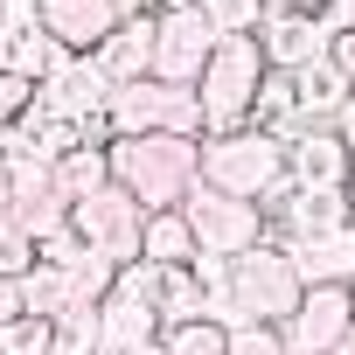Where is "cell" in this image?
<instances>
[{
  "label": "cell",
  "mask_w": 355,
  "mask_h": 355,
  "mask_svg": "<svg viewBox=\"0 0 355 355\" xmlns=\"http://www.w3.org/2000/svg\"><path fill=\"white\" fill-rule=\"evenodd\" d=\"M279 334L293 355H334L341 341H355V286H306L300 313Z\"/></svg>",
  "instance_id": "cell-8"
},
{
  "label": "cell",
  "mask_w": 355,
  "mask_h": 355,
  "mask_svg": "<svg viewBox=\"0 0 355 355\" xmlns=\"http://www.w3.org/2000/svg\"><path fill=\"white\" fill-rule=\"evenodd\" d=\"M146 15H167V8H202V0H139Z\"/></svg>",
  "instance_id": "cell-39"
},
{
  "label": "cell",
  "mask_w": 355,
  "mask_h": 355,
  "mask_svg": "<svg viewBox=\"0 0 355 355\" xmlns=\"http://www.w3.org/2000/svg\"><path fill=\"white\" fill-rule=\"evenodd\" d=\"M251 125H258V132H279V139H300V132H306V125H300V91H293L286 70L265 77V91H258V105H251Z\"/></svg>",
  "instance_id": "cell-22"
},
{
  "label": "cell",
  "mask_w": 355,
  "mask_h": 355,
  "mask_svg": "<svg viewBox=\"0 0 355 355\" xmlns=\"http://www.w3.org/2000/svg\"><path fill=\"white\" fill-rule=\"evenodd\" d=\"M265 77H272V63H265L258 35H223L216 56H209V70H202V84H196L202 125H209L202 139L244 132V125H251V105H258V91H265Z\"/></svg>",
  "instance_id": "cell-4"
},
{
  "label": "cell",
  "mask_w": 355,
  "mask_h": 355,
  "mask_svg": "<svg viewBox=\"0 0 355 355\" xmlns=\"http://www.w3.org/2000/svg\"><path fill=\"white\" fill-rule=\"evenodd\" d=\"M112 182L146 209H182L189 189L202 182V139H182V132H139V139H112Z\"/></svg>",
  "instance_id": "cell-1"
},
{
  "label": "cell",
  "mask_w": 355,
  "mask_h": 355,
  "mask_svg": "<svg viewBox=\"0 0 355 355\" xmlns=\"http://www.w3.org/2000/svg\"><path fill=\"white\" fill-rule=\"evenodd\" d=\"M0 223H8V174H0Z\"/></svg>",
  "instance_id": "cell-40"
},
{
  "label": "cell",
  "mask_w": 355,
  "mask_h": 355,
  "mask_svg": "<svg viewBox=\"0 0 355 355\" xmlns=\"http://www.w3.org/2000/svg\"><path fill=\"white\" fill-rule=\"evenodd\" d=\"M21 300H28V313H35V320H63V313L77 306V272H70V265H42V258H35V265L21 272Z\"/></svg>",
  "instance_id": "cell-20"
},
{
  "label": "cell",
  "mask_w": 355,
  "mask_h": 355,
  "mask_svg": "<svg viewBox=\"0 0 355 355\" xmlns=\"http://www.w3.org/2000/svg\"><path fill=\"white\" fill-rule=\"evenodd\" d=\"M327 63H334V70H341V77H348V84H355V28H348V35H334V42H327Z\"/></svg>",
  "instance_id": "cell-35"
},
{
  "label": "cell",
  "mask_w": 355,
  "mask_h": 355,
  "mask_svg": "<svg viewBox=\"0 0 355 355\" xmlns=\"http://www.w3.org/2000/svg\"><path fill=\"white\" fill-rule=\"evenodd\" d=\"M182 216H189V230H196V244H202L209 258H244V251H258V244L272 237V216H265L258 202H237V196H223V189H209V182L189 189Z\"/></svg>",
  "instance_id": "cell-5"
},
{
  "label": "cell",
  "mask_w": 355,
  "mask_h": 355,
  "mask_svg": "<svg viewBox=\"0 0 355 355\" xmlns=\"http://www.w3.org/2000/svg\"><path fill=\"white\" fill-rule=\"evenodd\" d=\"M0 70H15V77H49L56 70V42H49V28H8L0 21Z\"/></svg>",
  "instance_id": "cell-21"
},
{
  "label": "cell",
  "mask_w": 355,
  "mask_h": 355,
  "mask_svg": "<svg viewBox=\"0 0 355 355\" xmlns=\"http://www.w3.org/2000/svg\"><path fill=\"white\" fill-rule=\"evenodd\" d=\"M70 230L98 251V258H112V265H132L139 258V237H146V209L112 182V189H98L91 202H77L70 209Z\"/></svg>",
  "instance_id": "cell-7"
},
{
  "label": "cell",
  "mask_w": 355,
  "mask_h": 355,
  "mask_svg": "<svg viewBox=\"0 0 355 355\" xmlns=\"http://www.w3.org/2000/svg\"><path fill=\"white\" fill-rule=\"evenodd\" d=\"M216 21L202 15V8H167L160 15V42H153V84H182V91H196L202 84V70H209V56H216Z\"/></svg>",
  "instance_id": "cell-6"
},
{
  "label": "cell",
  "mask_w": 355,
  "mask_h": 355,
  "mask_svg": "<svg viewBox=\"0 0 355 355\" xmlns=\"http://www.w3.org/2000/svg\"><path fill=\"white\" fill-rule=\"evenodd\" d=\"M293 91H300V125H334L341 119V105L355 98V84L320 56V63H306V70H293Z\"/></svg>",
  "instance_id": "cell-17"
},
{
  "label": "cell",
  "mask_w": 355,
  "mask_h": 355,
  "mask_svg": "<svg viewBox=\"0 0 355 355\" xmlns=\"http://www.w3.org/2000/svg\"><path fill=\"white\" fill-rule=\"evenodd\" d=\"M35 98H42V84H35V77H15V70H0V132H15V125L35 112Z\"/></svg>",
  "instance_id": "cell-29"
},
{
  "label": "cell",
  "mask_w": 355,
  "mask_h": 355,
  "mask_svg": "<svg viewBox=\"0 0 355 355\" xmlns=\"http://www.w3.org/2000/svg\"><path fill=\"white\" fill-rule=\"evenodd\" d=\"M112 91H119V84L98 70V56H70V49H56V70L42 77V105L63 112V119H84V125H105ZM105 132H112V125H105Z\"/></svg>",
  "instance_id": "cell-9"
},
{
  "label": "cell",
  "mask_w": 355,
  "mask_h": 355,
  "mask_svg": "<svg viewBox=\"0 0 355 355\" xmlns=\"http://www.w3.org/2000/svg\"><path fill=\"white\" fill-rule=\"evenodd\" d=\"M160 119H167V84H119L112 91V105H105V125H112V139H139V132H160Z\"/></svg>",
  "instance_id": "cell-18"
},
{
  "label": "cell",
  "mask_w": 355,
  "mask_h": 355,
  "mask_svg": "<svg viewBox=\"0 0 355 355\" xmlns=\"http://www.w3.org/2000/svg\"><path fill=\"white\" fill-rule=\"evenodd\" d=\"M300 300H306V279H300L293 251L265 237L258 251H244L230 265V320L223 327H286L300 313Z\"/></svg>",
  "instance_id": "cell-3"
},
{
  "label": "cell",
  "mask_w": 355,
  "mask_h": 355,
  "mask_svg": "<svg viewBox=\"0 0 355 355\" xmlns=\"http://www.w3.org/2000/svg\"><path fill=\"white\" fill-rule=\"evenodd\" d=\"M28 265H35V237L8 216V223H0V279H21Z\"/></svg>",
  "instance_id": "cell-31"
},
{
  "label": "cell",
  "mask_w": 355,
  "mask_h": 355,
  "mask_svg": "<svg viewBox=\"0 0 355 355\" xmlns=\"http://www.w3.org/2000/svg\"><path fill=\"white\" fill-rule=\"evenodd\" d=\"M286 153H293V189H348L355 153L341 146L334 125H306L300 139H286Z\"/></svg>",
  "instance_id": "cell-13"
},
{
  "label": "cell",
  "mask_w": 355,
  "mask_h": 355,
  "mask_svg": "<svg viewBox=\"0 0 355 355\" xmlns=\"http://www.w3.org/2000/svg\"><path fill=\"white\" fill-rule=\"evenodd\" d=\"M0 355H56V320H15L8 334H0Z\"/></svg>",
  "instance_id": "cell-30"
},
{
  "label": "cell",
  "mask_w": 355,
  "mask_h": 355,
  "mask_svg": "<svg viewBox=\"0 0 355 355\" xmlns=\"http://www.w3.org/2000/svg\"><path fill=\"white\" fill-rule=\"evenodd\" d=\"M98 355H160V313L132 300H105L98 313Z\"/></svg>",
  "instance_id": "cell-16"
},
{
  "label": "cell",
  "mask_w": 355,
  "mask_h": 355,
  "mask_svg": "<svg viewBox=\"0 0 355 355\" xmlns=\"http://www.w3.org/2000/svg\"><path fill=\"white\" fill-rule=\"evenodd\" d=\"M139 258H146V265H167V272H182V265H196V258H202V244H196V230H189V216H182V209H160V216H146Z\"/></svg>",
  "instance_id": "cell-19"
},
{
  "label": "cell",
  "mask_w": 355,
  "mask_h": 355,
  "mask_svg": "<svg viewBox=\"0 0 355 355\" xmlns=\"http://www.w3.org/2000/svg\"><path fill=\"white\" fill-rule=\"evenodd\" d=\"M334 132H341V146H348V153H355V98H348V105H341V119H334Z\"/></svg>",
  "instance_id": "cell-37"
},
{
  "label": "cell",
  "mask_w": 355,
  "mask_h": 355,
  "mask_svg": "<svg viewBox=\"0 0 355 355\" xmlns=\"http://www.w3.org/2000/svg\"><path fill=\"white\" fill-rule=\"evenodd\" d=\"M56 182H63L70 209L91 202L98 189H112V146H77V153H63V160H56Z\"/></svg>",
  "instance_id": "cell-23"
},
{
  "label": "cell",
  "mask_w": 355,
  "mask_h": 355,
  "mask_svg": "<svg viewBox=\"0 0 355 355\" xmlns=\"http://www.w3.org/2000/svg\"><path fill=\"white\" fill-rule=\"evenodd\" d=\"M98 313L105 306H70L56 320V355H98Z\"/></svg>",
  "instance_id": "cell-28"
},
{
  "label": "cell",
  "mask_w": 355,
  "mask_h": 355,
  "mask_svg": "<svg viewBox=\"0 0 355 355\" xmlns=\"http://www.w3.org/2000/svg\"><path fill=\"white\" fill-rule=\"evenodd\" d=\"M230 265H237V258H209V251L189 265V279L202 286V306H209V320H230Z\"/></svg>",
  "instance_id": "cell-26"
},
{
  "label": "cell",
  "mask_w": 355,
  "mask_h": 355,
  "mask_svg": "<svg viewBox=\"0 0 355 355\" xmlns=\"http://www.w3.org/2000/svg\"><path fill=\"white\" fill-rule=\"evenodd\" d=\"M0 167H8V132H0Z\"/></svg>",
  "instance_id": "cell-41"
},
{
  "label": "cell",
  "mask_w": 355,
  "mask_h": 355,
  "mask_svg": "<svg viewBox=\"0 0 355 355\" xmlns=\"http://www.w3.org/2000/svg\"><path fill=\"white\" fill-rule=\"evenodd\" d=\"M0 21L8 28H42V0H0Z\"/></svg>",
  "instance_id": "cell-34"
},
{
  "label": "cell",
  "mask_w": 355,
  "mask_h": 355,
  "mask_svg": "<svg viewBox=\"0 0 355 355\" xmlns=\"http://www.w3.org/2000/svg\"><path fill=\"white\" fill-rule=\"evenodd\" d=\"M202 182H209V189H223V196H237V202L272 209V202L293 189V153H286V139H279V132L244 125V132L202 139Z\"/></svg>",
  "instance_id": "cell-2"
},
{
  "label": "cell",
  "mask_w": 355,
  "mask_h": 355,
  "mask_svg": "<svg viewBox=\"0 0 355 355\" xmlns=\"http://www.w3.org/2000/svg\"><path fill=\"white\" fill-rule=\"evenodd\" d=\"M202 15L216 21V35H258L272 0H202Z\"/></svg>",
  "instance_id": "cell-27"
},
{
  "label": "cell",
  "mask_w": 355,
  "mask_h": 355,
  "mask_svg": "<svg viewBox=\"0 0 355 355\" xmlns=\"http://www.w3.org/2000/svg\"><path fill=\"white\" fill-rule=\"evenodd\" d=\"M153 42H160V15H125V21L105 35L98 70H105L112 84H146V77H153Z\"/></svg>",
  "instance_id": "cell-14"
},
{
  "label": "cell",
  "mask_w": 355,
  "mask_h": 355,
  "mask_svg": "<svg viewBox=\"0 0 355 355\" xmlns=\"http://www.w3.org/2000/svg\"><path fill=\"white\" fill-rule=\"evenodd\" d=\"M119 21H125L119 0H42V28H49V42L70 49V56H98Z\"/></svg>",
  "instance_id": "cell-12"
},
{
  "label": "cell",
  "mask_w": 355,
  "mask_h": 355,
  "mask_svg": "<svg viewBox=\"0 0 355 355\" xmlns=\"http://www.w3.org/2000/svg\"><path fill=\"white\" fill-rule=\"evenodd\" d=\"M15 320H28V300H21V279H0V334Z\"/></svg>",
  "instance_id": "cell-33"
},
{
  "label": "cell",
  "mask_w": 355,
  "mask_h": 355,
  "mask_svg": "<svg viewBox=\"0 0 355 355\" xmlns=\"http://www.w3.org/2000/svg\"><path fill=\"white\" fill-rule=\"evenodd\" d=\"M265 216H272V244H300V237L355 223V202H348V189H286Z\"/></svg>",
  "instance_id": "cell-10"
},
{
  "label": "cell",
  "mask_w": 355,
  "mask_h": 355,
  "mask_svg": "<svg viewBox=\"0 0 355 355\" xmlns=\"http://www.w3.org/2000/svg\"><path fill=\"white\" fill-rule=\"evenodd\" d=\"M272 8H300V15H320V21H327V15H334V0H272Z\"/></svg>",
  "instance_id": "cell-38"
},
{
  "label": "cell",
  "mask_w": 355,
  "mask_h": 355,
  "mask_svg": "<svg viewBox=\"0 0 355 355\" xmlns=\"http://www.w3.org/2000/svg\"><path fill=\"white\" fill-rule=\"evenodd\" d=\"M327 42H334V28L320 21V15H300V8H272L265 15V28H258V49H265V63L272 70H306V63H320L327 56Z\"/></svg>",
  "instance_id": "cell-11"
},
{
  "label": "cell",
  "mask_w": 355,
  "mask_h": 355,
  "mask_svg": "<svg viewBox=\"0 0 355 355\" xmlns=\"http://www.w3.org/2000/svg\"><path fill=\"white\" fill-rule=\"evenodd\" d=\"M209 306H202V286L189 279V265L182 272H167L160 265V327H182V320H202Z\"/></svg>",
  "instance_id": "cell-25"
},
{
  "label": "cell",
  "mask_w": 355,
  "mask_h": 355,
  "mask_svg": "<svg viewBox=\"0 0 355 355\" xmlns=\"http://www.w3.org/2000/svg\"><path fill=\"white\" fill-rule=\"evenodd\" d=\"M348 202H355V167H348Z\"/></svg>",
  "instance_id": "cell-42"
},
{
  "label": "cell",
  "mask_w": 355,
  "mask_h": 355,
  "mask_svg": "<svg viewBox=\"0 0 355 355\" xmlns=\"http://www.w3.org/2000/svg\"><path fill=\"white\" fill-rule=\"evenodd\" d=\"M160 355H230V327L223 320H182V327H160Z\"/></svg>",
  "instance_id": "cell-24"
},
{
  "label": "cell",
  "mask_w": 355,
  "mask_h": 355,
  "mask_svg": "<svg viewBox=\"0 0 355 355\" xmlns=\"http://www.w3.org/2000/svg\"><path fill=\"white\" fill-rule=\"evenodd\" d=\"M327 28H334V35H348V28H355V0H334V15H327Z\"/></svg>",
  "instance_id": "cell-36"
},
{
  "label": "cell",
  "mask_w": 355,
  "mask_h": 355,
  "mask_svg": "<svg viewBox=\"0 0 355 355\" xmlns=\"http://www.w3.org/2000/svg\"><path fill=\"white\" fill-rule=\"evenodd\" d=\"M334 355H355V341H341V348H334Z\"/></svg>",
  "instance_id": "cell-43"
},
{
  "label": "cell",
  "mask_w": 355,
  "mask_h": 355,
  "mask_svg": "<svg viewBox=\"0 0 355 355\" xmlns=\"http://www.w3.org/2000/svg\"><path fill=\"white\" fill-rule=\"evenodd\" d=\"M286 251H293V265H300L306 286H355V223L320 230V237H300Z\"/></svg>",
  "instance_id": "cell-15"
},
{
  "label": "cell",
  "mask_w": 355,
  "mask_h": 355,
  "mask_svg": "<svg viewBox=\"0 0 355 355\" xmlns=\"http://www.w3.org/2000/svg\"><path fill=\"white\" fill-rule=\"evenodd\" d=\"M230 355H293L279 327H230Z\"/></svg>",
  "instance_id": "cell-32"
}]
</instances>
